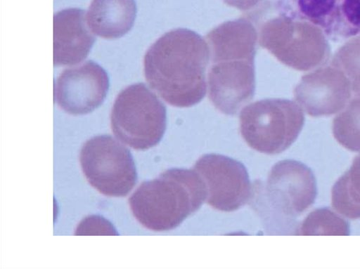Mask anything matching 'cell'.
<instances>
[{
  "instance_id": "cell-20",
  "label": "cell",
  "mask_w": 360,
  "mask_h": 269,
  "mask_svg": "<svg viewBox=\"0 0 360 269\" xmlns=\"http://www.w3.org/2000/svg\"><path fill=\"white\" fill-rule=\"evenodd\" d=\"M229 6L243 11H248L257 6L262 0H223Z\"/></svg>"
},
{
  "instance_id": "cell-12",
  "label": "cell",
  "mask_w": 360,
  "mask_h": 269,
  "mask_svg": "<svg viewBox=\"0 0 360 269\" xmlns=\"http://www.w3.org/2000/svg\"><path fill=\"white\" fill-rule=\"evenodd\" d=\"M267 188L273 202L284 214L297 216L306 211L316 197V178L303 163L286 159L271 169Z\"/></svg>"
},
{
  "instance_id": "cell-6",
  "label": "cell",
  "mask_w": 360,
  "mask_h": 269,
  "mask_svg": "<svg viewBox=\"0 0 360 269\" xmlns=\"http://www.w3.org/2000/svg\"><path fill=\"white\" fill-rule=\"evenodd\" d=\"M304 123L302 110L295 102L268 98L252 103L240 114V131L246 143L259 152L275 155L288 148Z\"/></svg>"
},
{
  "instance_id": "cell-3",
  "label": "cell",
  "mask_w": 360,
  "mask_h": 269,
  "mask_svg": "<svg viewBox=\"0 0 360 269\" xmlns=\"http://www.w3.org/2000/svg\"><path fill=\"white\" fill-rule=\"evenodd\" d=\"M207 189L193 169L173 168L143 182L129 199L134 216L145 228L162 232L179 226L206 201Z\"/></svg>"
},
{
  "instance_id": "cell-10",
  "label": "cell",
  "mask_w": 360,
  "mask_h": 269,
  "mask_svg": "<svg viewBox=\"0 0 360 269\" xmlns=\"http://www.w3.org/2000/svg\"><path fill=\"white\" fill-rule=\"evenodd\" d=\"M108 88L105 70L89 60L65 70L58 76L54 82V101L68 114H86L102 104Z\"/></svg>"
},
{
  "instance_id": "cell-16",
  "label": "cell",
  "mask_w": 360,
  "mask_h": 269,
  "mask_svg": "<svg viewBox=\"0 0 360 269\" xmlns=\"http://www.w3.org/2000/svg\"><path fill=\"white\" fill-rule=\"evenodd\" d=\"M333 134L345 148L360 152V92L347 102L333 122Z\"/></svg>"
},
{
  "instance_id": "cell-19",
  "label": "cell",
  "mask_w": 360,
  "mask_h": 269,
  "mask_svg": "<svg viewBox=\"0 0 360 269\" xmlns=\"http://www.w3.org/2000/svg\"><path fill=\"white\" fill-rule=\"evenodd\" d=\"M75 235H117L112 225L98 216L84 218L78 225Z\"/></svg>"
},
{
  "instance_id": "cell-14",
  "label": "cell",
  "mask_w": 360,
  "mask_h": 269,
  "mask_svg": "<svg viewBox=\"0 0 360 269\" xmlns=\"http://www.w3.org/2000/svg\"><path fill=\"white\" fill-rule=\"evenodd\" d=\"M136 15L134 0H92L86 18L89 29L96 35L114 39L131 29Z\"/></svg>"
},
{
  "instance_id": "cell-2",
  "label": "cell",
  "mask_w": 360,
  "mask_h": 269,
  "mask_svg": "<svg viewBox=\"0 0 360 269\" xmlns=\"http://www.w3.org/2000/svg\"><path fill=\"white\" fill-rule=\"evenodd\" d=\"M257 37L249 16L221 23L206 36L211 61L208 97L224 114H236L254 96Z\"/></svg>"
},
{
  "instance_id": "cell-1",
  "label": "cell",
  "mask_w": 360,
  "mask_h": 269,
  "mask_svg": "<svg viewBox=\"0 0 360 269\" xmlns=\"http://www.w3.org/2000/svg\"><path fill=\"white\" fill-rule=\"evenodd\" d=\"M207 43L195 32L177 28L158 39L143 59L146 79L168 104L188 107L200 102L207 91Z\"/></svg>"
},
{
  "instance_id": "cell-13",
  "label": "cell",
  "mask_w": 360,
  "mask_h": 269,
  "mask_svg": "<svg viewBox=\"0 0 360 269\" xmlns=\"http://www.w3.org/2000/svg\"><path fill=\"white\" fill-rule=\"evenodd\" d=\"M83 10L71 8L53 17V64L75 65L88 55L95 41Z\"/></svg>"
},
{
  "instance_id": "cell-18",
  "label": "cell",
  "mask_w": 360,
  "mask_h": 269,
  "mask_svg": "<svg viewBox=\"0 0 360 269\" xmlns=\"http://www.w3.org/2000/svg\"><path fill=\"white\" fill-rule=\"evenodd\" d=\"M329 62L342 71L352 92H360V35L347 41Z\"/></svg>"
},
{
  "instance_id": "cell-7",
  "label": "cell",
  "mask_w": 360,
  "mask_h": 269,
  "mask_svg": "<svg viewBox=\"0 0 360 269\" xmlns=\"http://www.w3.org/2000/svg\"><path fill=\"white\" fill-rule=\"evenodd\" d=\"M79 162L89 183L101 194L126 196L137 180L135 164L130 151L108 135L89 139L82 146Z\"/></svg>"
},
{
  "instance_id": "cell-5",
  "label": "cell",
  "mask_w": 360,
  "mask_h": 269,
  "mask_svg": "<svg viewBox=\"0 0 360 269\" xmlns=\"http://www.w3.org/2000/svg\"><path fill=\"white\" fill-rule=\"evenodd\" d=\"M110 125L114 135L122 143L135 150H147L158 144L163 137L166 107L144 84H134L117 96Z\"/></svg>"
},
{
  "instance_id": "cell-11",
  "label": "cell",
  "mask_w": 360,
  "mask_h": 269,
  "mask_svg": "<svg viewBox=\"0 0 360 269\" xmlns=\"http://www.w3.org/2000/svg\"><path fill=\"white\" fill-rule=\"evenodd\" d=\"M352 93L347 77L328 62L302 77L294 89V97L308 115L321 117L341 110L351 98Z\"/></svg>"
},
{
  "instance_id": "cell-8",
  "label": "cell",
  "mask_w": 360,
  "mask_h": 269,
  "mask_svg": "<svg viewBox=\"0 0 360 269\" xmlns=\"http://www.w3.org/2000/svg\"><path fill=\"white\" fill-rule=\"evenodd\" d=\"M193 169L205 184L206 202L212 207L233 211L250 198L251 183L241 162L219 154H205L195 162Z\"/></svg>"
},
{
  "instance_id": "cell-9",
  "label": "cell",
  "mask_w": 360,
  "mask_h": 269,
  "mask_svg": "<svg viewBox=\"0 0 360 269\" xmlns=\"http://www.w3.org/2000/svg\"><path fill=\"white\" fill-rule=\"evenodd\" d=\"M275 11L319 27L338 42L360 34V0H276Z\"/></svg>"
},
{
  "instance_id": "cell-15",
  "label": "cell",
  "mask_w": 360,
  "mask_h": 269,
  "mask_svg": "<svg viewBox=\"0 0 360 269\" xmlns=\"http://www.w3.org/2000/svg\"><path fill=\"white\" fill-rule=\"evenodd\" d=\"M331 202L341 215L351 219L360 218V154L334 184Z\"/></svg>"
},
{
  "instance_id": "cell-17",
  "label": "cell",
  "mask_w": 360,
  "mask_h": 269,
  "mask_svg": "<svg viewBox=\"0 0 360 269\" xmlns=\"http://www.w3.org/2000/svg\"><path fill=\"white\" fill-rule=\"evenodd\" d=\"M347 221L328 208L311 211L303 221L299 235H349Z\"/></svg>"
},
{
  "instance_id": "cell-4",
  "label": "cell",
  "mask_w": 360,
  "mask_h": 269,
  "mask_svg": "<svg viewBox=\"0 0 360 269\" xmlns=\"http://www.w3.org/2000/svg\"><path fill=\"white\" fill-rule=\"evenodd\" d=\"M276 13L277 15L259 23V45L297 70L307 71L325 64L330 48L323 30L310 22Z\"/></svg>"
}]
</instances>
